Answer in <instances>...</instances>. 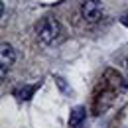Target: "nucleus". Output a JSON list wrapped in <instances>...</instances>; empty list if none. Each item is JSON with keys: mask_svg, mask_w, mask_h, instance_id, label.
I'll use <instances>...</instances> for the list:
<instances>
[{"mask_svg": "<svg viewBox=\"0 0 128 128\" xmlns=\"http://www.w3.org/2000/svg\"><path fill=\"white\" fill-rule=\"evenodd\" d=\"M36 34H38V40H40L44 46H49V44H53V42L59 38L61 26H59V22H57L55 18H44V20L38 24Z\"/></svg>", "mask_w": 128, "mask_h": 128, "instance_id": "obj_1", "label": "nucleus"}, {"mask_svg": "<svg viewBox=\"0 0 128 128\" xmlns=\"http://www.w3.org/2000/svg\"><path fill=\"white\" fill-rule=\"evenodd\" d=\"M81 14L87 22H98L102 16V0H85L81 4Z\"/></svg>", "mask_w": 128, "mask_h": 128, "instance_id": "obj_2", "label": "nucleus"}, {"mask_svg": "<svg viewBox=\"0 0 128 128\" xmlns=\"http://www.w3.org/2000/svg\"><path fill=\"white\" fill-rule=\"evenodd\" d=\"M14 61H16L14 48L10 44H2V48H0V65H2V69H8Z\"/></svg>", "mask_w": 128, "mask_h": 128, "instance_id": "obj_3", "label": "nucleus"}, {"mask_svg": "<svg viewBox=\"0 0 128 128\" xmlns=\"http://www.w3.org/2000/svg\"><path fill=\"white\" fill-rule=\"evenodd\" d=\"M85 116H87V110H85V106H75L71 114H69V126L71 128H79L83 124V120H85Z\"/></svg>", "mask_w": 128, "mask_h": 128, "instance_id": "obj_4", "label": "nucleus"}, {"mask_svg": "<svg viewBox=\"0 0 128 128\" xmlns=\"http://www.w3.org/2000/svg\"><path fill=\"white\" fill-rule=\"evenodd\" d=\"M36 89H38L36 85H30V87H22V89H18L14 95H16L18 98H22V100H28V98H30V96L36 93Z\"/></svg>", "mask_w": 128, "mask_h": 128, "instance_id": "obj_5", "label": "nucleus"}, {"mask_svg": "<svg viewBox=\"0 0 128 128\" xmlns=\"http://www.w3.org/2000/svg\"><path fill=\"white\" fill-rule=\"evenodd\" d=\"M120 22H122V26H126V28H128V12H126L122 18H120Z\"/></svg>", "mask_w": 128, "mask_h": 128, "instance_id": "obj_6", "label": "nucleus"}, {"mask_svg": "<svg viewBox=\"0 0 128 128\" xmlns=\"http://www.w3.org/2000/svg\"><path fill=\"white\" fill-rule=\"evenodd\" d=\"M126 67H128V61H126Z\"/></svg>", "mask_w": 128, "mask_h": 128, "instance_id": "obj_7", "label": "nucleus"}]
</instances>
